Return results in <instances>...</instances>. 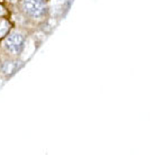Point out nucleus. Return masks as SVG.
<instances>
[{"mask_svg": "<svg viewBox=\"0 0 155 155\" xmlns=\"http://www.w3.org/2000/svg\"><path fill=\"white\" fill-rule=\"evenodd\" d=\"M20 65H21V63L19 60H17V58L6 56L2 61H0V74L4 78L12 77V74L18 71Z\"/></svg>", "mask_w": 155, "mask_h": 155, "instance_id": "7ed1b4c3", "label": "nucleus"}, {"mask_svg": "<svg viewBox=\"0 0 155 155\" xmlns=\"http://www.w3.org/2000/svg\"><path fill=\"white\" fill-rule=\"evenodd\" d=\"M18 12L24 20L29 23H42L48 15L50 6L47 0H20Z\"/></svg>", "mask_w": 155, "mask_h": 155, "instance_id": "f257e3e1", "label": "nucleus"}, {"mask_svg": "<svg viewBox=\"0 0 155 155\" xmlns=\"http://www.w3.org/2000/svg\"><path fill=\"white\" fill-rule=\"evenodd\" d=\"M12 29V24L6 18H0V38H4Z\"/></svg>", "mask_w": 155, "mask_h": 155, "instance_id": "20e7f679", "label": "nucleus"}, {"mask_svg": "<svg viewBox=\"0 0 155 155\" xmlns=\"http://www.w3.org/2000/svg\"><path fill=\"white\" fill-rule=\"evenodd\" d=\"M27 39V33L21 28L10 29L9 33L2 38L0 48L4 52L5 56L18 58L23 53Z\"/></svg>", "mask_w": 155, "mask_h": 155, "instance_id": "f03ea898", "label": "nucleus"}, {"mask_svg": "<svg viewBox=\"0 0 155 155\" xmlns=\"http://www.w3.org/2000/svg\"><path fill=\"white\" fill-rule=\"evenodd\" d=\"M6 15H7V10L5 9L4 6H1V5H0V18L5 17Z\"/></svg>", "mask_w": 155, "mask_h": 155, "instance_id": "39448f33", "label": "nucleus"}]
</instances>
